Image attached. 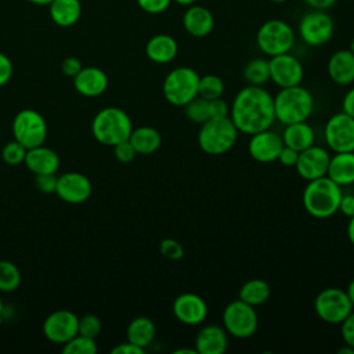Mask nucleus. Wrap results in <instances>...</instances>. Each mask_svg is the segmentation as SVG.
Segmentation results:
<instances>
[{
  "label": "nucleus",
  "mask_w": 354,
  "mask_h": 354,
  "mask_svg": "<svg viewBox=\"0 0 354 354\" xmlns=\"http://www.w3.org/2000/svg\"><path fill=\"white\" fill-rule=\"evenodd\" d=\"M230 119L239 133L248 136L271 129L275 122L274 97L263 86L248 84L235 94Z\"/></svg>",
  "instance_id": "f257e3e1"
},
{
  "label": "nucleus",
  "mask_w": 354,
  "mask_h": 354,
  "mask_svg": "<svg viewBox=\"0 0 354 354\" xmlns=\"http://www.w3.org/2000/svg\"><path fill=\"white\" fill-rule=\"evenodd\" d=\"M342 187L328 176L307 181L303 191L304 210L315 218H328L339 210Z\"/></svg>",
  "instance_id": "f03ea898"
},
{
  "label": "nucleus",
  "mask_w": 354,
  "mask_h": 354,
  "mask_svg": "<svg viewBox=\"0 0 354 354\" xmlns=\"http://www.w3.org/2000/svg\"><path fill=\"white\" fill-rule=\"evenodd\" d=\"M314 111V98L301 84L283 87L274 97L275 120L282 124L304 122Z\"/></svg>",
  "instance_id": "7ed1b4c3"
},
{
  "label": "nucleus",
  "mask_w": 354,
  "mask_h": 354,
  "mask_svg": "<svg viewBox=\"0 0 354 354\" xmlns=\"http://www.w3.org/2000/svg\"><path fill=\"white\" fill-rule=\"evenodd\" d=\"M238 134L239 131L230 116L210 118L201 124L198 131V145L207 155H223L235 145Z\"/></svg>",
  "instance_id": "20e7f679"
},
{
  "label": "nucleus",
  "mask_w": 354,
  "mask_h": 354,
  "mask_svg": "<svg viewBox=\"0 0 354 354\" xmlns=\"http://www.w3.org/2000/svg\"><path fill=\"white\" fill-rule=\"evenodd\" d=\"M133 130L130 116L120 108L108 106L101 109L93 119L91 131L94 138L104 145L113 147L124 140Z\"/></svg>",
  "instance_id": "39448f33"
},
{
  "label": "nucleus",
  "mask_w": 354,
  "mask_h": 354,
  "mask_svg": "<svg viewBox=\"0 0 354 354\" xmlns=\"http://www.w3.org/2000/svg\"><path fill=\"white\" fill-rule=\"evenodd\" d=\"M199 75L189 66H177L163 79L162 91L165 100L174 106H184L198 97Z\"/></svg>",
  "instance_id": "423d86ee"
},
{
  "label": "nucleus",
  "mask_w": 354,
  "mask_h": 354,
  "mask_svg": "<svg viewBox=\"0 0 354 354\" xmlns=\"http://www.w3.org/2000/svg\"><path fill=\"white\" fill-rule=\"evenodd\" d=\"M256 43L260 51L270 57L289 53L295 44L293 28L282 19H268L259 28Z\"/></svg>",
  "instance_id": "0eeeda50"
},
{
  "label": "nucleus",
  "mask_w": 354,
  "mask_h": 354,
  "mask_svg": "<svg viewBox=\"0 0 354 354\" xmlns=\"http://www.w3.org/2000/svg\"><path fill=\"white\" fill-rule=\"evenodd\" d=\"M221 321L227 333L238 339H248L253 336L259 325L254 307L241 299H236L224 307Z\"/></svg>",
  "instance_id": "6e6552de"
},
{
  "label": "nucleus",
  "mask_w": 354,
  "mask_h": 354,
  "mask_svg": "<svg viewBox=\"0 0 354 354\" xmlns=\"http://www.w3.org/2000/svg\"><path fill=\"white\" fill-rule=\"evenodd\" d=\"M314 310L318 318L324 322L337 325L354 310V306L351 304L346 290L330 286L322 289L317 295L314 300Z\"/></svg>",
  "instance_id": "1a4fd4ad"
},
{
  "label": "nucleus",
  "mask_w": 354,
  "mask_h": 354,
  "mask_svg": "<svg viewBox=\"0 0 354 354\" xmlns=\"http://www.w3.org/2000/svg\"><path fill=\"white\" fill-rule=\"evenodd\" d=\"M12 133L14 138L29 149L44 144L47 138V123L37 111L22 109L14 118Z\"/></svg>",
  "instance_id": "9d476101"
},
{
  "label": "nucleus",
  "mask_w": 354,
  "mask_h": 354,
  "mask_svg": "<svg viewBox=\"0 0 354 354\" xmlns=\"http://www.w3.org/2000/svg\"><path fill=\"white\" fill-rule=\"evenodd\" d=\"M333 19L322 10H311L299 21L300 37L311 47H319L328 43L333 35Z\"/></svg>",
  "instance_id": "9b49d317"
},
{
  "label": "nucleus",
  "mask_w": 354,
  "mask_h": 354,
  "mask_svg": "<svg viewBox=\"0 0 354 354\" xmlns=\"http://www.w3.org/2000/svg\"><path fill=\"white\" fill-rule=\"evenodd\" d=\"M324 137L333 152L354 151V118L344 112L332 115L325 124Z\"/></svg>",
  "instance_id": "f8f14e48"
},
{
  "label": "nucleus",
  "mask_w": 354,
  "mask_h": 354,
  "mask_svg": "<svg viewBox=\"0 0 354 354\" xmlns=\"http://www.w3.org/2000/svg\"><path fill=\"white\" fill-rule=\"evenodd\" d=\"M270 80H272L279 88L292 87L301 83L304 77V69L301 62L289 53L274 55L268 59Z\"/></svg>",
  "instance_id": "ddd939ff"
},
{
  "label": "nucleus",
  "mask_w": 354,
  "mask_h": 354,
  "mask_svg": "<svg viewBox=\"0 0 354 354\" xmlns=\"http://www.w3.org/2000/svg\"><path fill=\"white\" fill-rule=\"evenodd\" d=\"M171 311L181 324L195 326L206 319L209 308L203 297L192 292H185L173 300Z\"/></svg>",
  "instance_id": "4468645a"
},
{
  "label": "nucleus",
  "mask_w": 354,
  "mask_h": 354,
  "mask_svg": "<svg viewBox=\"0 0 354 354\" xmlns=\"http://www.w3.org/2000/svg\"><path fill=\"white\" fill-rule=\"evenodd\" d=\"M77 324L79 318L75 313L69 310H57L46 318L43 333L50 342L64 344L77 335Z\"/></svg>",
  "instance_id": "2eb2a0df"
},
{
  "label": "nucleus",
  "mask_w": 354,
  "mask_h": 354,
  "mask_svg": "<svg viewBox=\"0 0 354 354\" xmlns=\"http://www.w3.org/2000/svg\"><path fill=\"white\" fill-rule=\"evenodd\" d=\"M329 159V152L325 148L314 144L299 152V158L295 167L297 174L303 180L311 181L326 176Z\"/></svg>",
  "instance_id": "dca6fc26"
},
{
  "label": "nucleus",
  "mask_w": 354,
  "mask_h": 354,
  "mask_svg": "<svg viewBox=\"0 0 354 354\" xmlns=\"http://www.w3.org/2000/svg\"><path fill=\"white\" fill-rule=\"evenodd\" d=\"M93 187L88 180L82 173L77 171H69L58 176L57 180V188L55 194L68 203H83L86 202L91 195Z\"/></svg>",
  "instance_id": "f3484780"
},
{
  "label": "nucleus",
  "mask_w": 354,
  "mask_h": 354,
  "mask_svg": "<svg viewBox=\"0 0 354 354\" xmlns=\"http://www.w3.org/2000/svg\"><path fill=\"white\" fill-rule=\"evenodd\" d=\"M283 147L282 137L271 129L254 133L249 138L248 151L249 155L260 163H271L278 159V155Z\"/></svg>",
  "instance_id": "a211bd4d"
},
{
  "label": "nucleus",
  "mask_w": 354,
  "mask_h": 354,
  "mask_svg": "<svg viewBox=\"0 0 354 354\" xmlns=\"http://www.w3.org/2000/svg\"><path fill=\"white\" fill-rule=\"evenodd\" d=\"M228 347V333L223 326L205 325L195 336L198 354H224Z\"/></svg>",
  "instance_id": "6ab92c4d"
},
{
  "label": "nucleus",
  "mask_w": 354,
  "mask_h": 354,
  "mask_svg": "<svg viewBox=\"0 0 354 354\" xmlns=\"http://www.w3.org/2000/svg\"><path fill=\"white\" fill-rule=\"evenodd\" d=\"M183 26L188 35L194 37H205L214 28V17L206 7L194 3L188 6L183 15Z\"/></svg>",
  "instance_id": "aec40b11"
},
{
  "label": "nucleus",
  "mask_w": 354,
  "mask_h": 354,
  "mask_svg": "<svg viewBox=\"0 0 354 354\" xmlns=\"http://www.w3.org/2000/svg\"><path fill=\"white\" fill-rule=\"evenodd\" d=\"M73 86L82 95L97 97L106 90L108 76L102 69L95 66L82 68V71L73 77Z\"/></svg>",
  "instance_id": "412c9836"
},
{
  "label": "nucleus",
  "mask_w": 354,
  "mask_h": 354,
  "mask_svg": "<svg viewBox=\"0 0 354 354\" xmlns=\"http://www.w3.org/2000/svg\"><path fill=\"white\" fill-rule=\"evenodd\" d=\"M328 75L339 86H348L354 82V54L350 50L335 51L328 61Z\"/></svg>",
  "instance_id": "4be33fe9"
},
{
  "label": "nucleus",
  "mask_w": 354,
  "mask_h": 354,
  "mask_svg": "<svg viewBox=\"0 0 354 354\" xmlns=\"http://www.w3.org/2000/svg\"><path fill=\"white\" fill-rule=\"evenodd\" d=\"M24 163L26 167L36 176V174H48L55 173L59 167V158L55 151L51 148L41 145L29 148L26 151V156Z\"/></svg>",
  "instance_id": "5701e85b"
},
{
  "label": "nucleus",
  "mask_w": 354,
  "mask_h": 354,
  "mask_svg": "<svg viewBox=\"0 0 354 354\" xmlns=\"http://www.w3.org/2000/svg\"><path fill=\"white\" fill-rule=\"evenodd\" d=\"M178 44L176 39L166 33L152 36L145 44L147 57L155 64H169L176 58Z\"/></svg>",
  "instance_id": "b1692460"
},
{
  "label": "nucleus",
  "mask_w": 354,
  "mask_h": 354,
  "mask_svg": "<svg viewBox=\"0 0 354 354\" xmlns=\"http://www.w3.org/2000/svg\"><path fill=\"white\" fill-rule=\"evenodd\" d=\"M326 176L340 187L354 184V151L335 152L329 159Z\"/></svg>",
  "instance_id": "393cba45"
},
{
  "label": "nucleus",
  "mask_w": 354,
  "mask_h": 354,
  "mask_svg": "<svg viewBox=\"0 0 354 354\" xmlns=\"http://www.w3.org/2000/svg\"><path fill=\"white\" fill-rule=\"evenodd\" d=\"M281 137H282L283 145L290 147L299 152L314 145L315 142V133L313 127L307 123V120L285 124V129Z\"/></svg>",
  "instance_id": "a878e982"
},
{
  "label": "nucleus",
  "mask_w": 354,
  "mask_h": 354,
  "mask_svg": "<svg viewBox=\"0 0 354 354\" xmlns=\"http://www.w3.org/2000/svg\"><path fill=\"white\" fill-rule=\"evenodd\" d=\"M48 14L55 25L68 28L79 21L82 4L79 0H53L48 4Z\"/></svg>",
  "instance_id": "bb28decb"
},
{
  "label": "nucleus",
  "mask_w": 354,
  "mask_h": 354,
  "mask_svg": "<svg viewBox=\"0 0 354 354\" xmlns=\"http://www.w3.org/2000/svg\"><path fill=\"white\" fill-rule=\"evenodd\" d=\"M129 141L134 147L137 155H151L160 148L162 136L155 127L140 126L131 130Z\"/></svg>",
  "instance_id": "cd10ccee"
},
{
  "label": "nucleus",
  "mask_w": 354,
  "mask_h": 354,
  "mask_svg": "<svg viewBox=\"0 0 354 354\" xmlns=\"http://www.w3.org/2000/svg\"><path fill=\"white\" fill-rule=\"evenodd\" d=\"M156 326L148 317H136L130 321L126 329L127 342L134 343L141 348H147L155 339Z\"/></svg>",
  "instance_id": "c85d7f7f"
},
{
  "label": "nucleus",
  "mask_w": 354,
  "mask_h": 354,
  "mask_svg": "<svg viewBox=\"0 0 354 354\" xmlns=\"http://www.w3.org/2000/svg\"><path fill=\"white\" fill-rule=\"evenodd\" d=\"M271 296V288L267 281L253 278L246 281L239 289V297L242 301L256 307L264 304Z\"/></svg>",
  "instance_id": "c756f323"
},
{
  "label": "nucleus",
  "mask_w": 354,
  "mask_h": 354,
  "mask_svg": "<svg viewBox=\"0 0 354 354\" xmlns=\"http://www.w3.org/2000/svg\"><path fill=\"white\" fill-rule=\"evenodd\" d=\"M243 79L250 86H263L270 80L268 61L264 58H253L243 68Z\"/></svg>",
  "instance_id": "7c9ffc66"
},
{
  "label": "nucleus",
  "mask_w": 354,
  "mask_h": 354,
  "mask_svg": "<svg viewBox=\"0 0 354 354\" xmlns=\"http://www.w3.org/2000/svg\"><path fill=\"white\" fill-rule=\"evenodd\" d=\"M224 93V82L220 76L209 73L205 76H199L198 84V95L210 101L221 97Z\"/></svg>",
  "instance_id": "2f4dec72"
},
{
  "label": "nucleus",
  "mask_w": 354,
  "mask_h": 354,
  "mask_svg": "<svg viewBox=\"0 0 354 354\" xmlns=\"http://www.w3.org/2000/svg\"><path fill=\"white\" fill-rule=\"evenodd\" d=\"M184 115L185 118L196 124L205 123L207 119H210V109H209V101L202 97H195L184 106Z\"/></svg>",
  "instance_id": "473e14b6"
},
{
  "label": "nucleus",
  "mask_w": 354,
  "mask_h": 354,
  "mask_svg": "<svg viewBox=\"0 0 354 354\" xmlns=\"http://www.w3.org/2000/svg\"><path fill=\"white\" fill-rule=\"evenodd\" d=\"M19 283L21 272L18 267L8 260H0V292H12Z\"/></svg>",
  "instance_id": "72a5a7b5"
},
{
  "label": "nucleus",
  "mask_w": 354,
  "mask_h": 354,
  "mask_svg": "<svg viewBox=\"0 0 354 354\" xmlns=\"http://www.w3.org/2000/svg\"><path fill=\"white\" fill-rule=\"evenodd\" d=\"M62 353H65V354H95L97 353L95 339H91V337L77 333L71 340L64 343Z\"/></svg>",
  "instance_id": "f704fd0d"
},
{
  "label": "nucleus",
  "mask_w": 354,
  "mask_h": 354,
  "mask_svg": "<svg viewBox=\"0 0 354 354\" xmlns=\"http://www.w3.org/2000/svg\"><path fill=\"white\" fill-rule=\"evenodd\" d=\"M26 148L19 144L17 140L7 142L1 149V158L3 160L10 166H17L25 160L26 156Z\"/></svg>",
  "instance_id": "c9c22d12"
},
{
  "label": "nucleus",
  "mask_w": 354,
  "mask_h": 354,
  "mask_svg": "<svg viewBox=\"0 0 354 354\" xmlns=\"http://www.w3.org/2000/svg\"><path fill=\"white\" fill-rule=\"evenodd\" d=\"M101 332V321L94 314H86L82 318H79L77 324V333L95 339Z\"/></svg>",
  "instance_id": "e433bc0d"
},
{
  "label": "nucleus",
  "mask_w": 354,
  "mask_h": 354,
  "mask_svg": "<svg viewBox=\"0 0 354 354\" xmlns=\"http://www.w3.org/2000/svg\"><path fill=\"white\" fill-rule=\"evenodd\" d=\"M160 254L169 260H180L184 256V248L183 245L173 239V238H165L159 243Z\"/></svg>",
  "instance_id": "4c0bfd02"
},
{
  "label": "nucleus",
  "mask_w": 354,
  "mask_h": 354,
  "mask_svg": "<svg viewBox=\"0 0 354 354\" xmlns=\"http://www.w3.org/2000/svg\"><path fill=\"white\" fill-rule=\"evenodd\" d=\"M113 153H115V158L122 163H129L137 156V152L129 140H124L113 145Z\"/></svg>",
  "instance_id": "58836bf2"
},
{
  "label": "nucleus",
  "mask_w": 354,
  "mask_h": 354,
  "mask_svg": "<svg viewBox=\"0 0 354 354\" xmlns=\"http://www.w3.org/2000/svg\"><path fill=\"white\" fill-rule=\"evenodd\" d=\"M57 180L58 177L55 173H48V174H36L35 176V184L40 192L44 194H53L55 192L57 188Z\"/></svg>",
  "instance_id": "ea45409f"
},
{
  "label": "nucleus",
  "mask_w": 354,
  "mask_h": 354,
  "mask_svg": "<svg viewBox=\"0 0 354 354\" xmlns=\"http://www.w3.org/2000/svg\"><path fill=\"white\" fill-rule=\"evenodd\" d=\"M339 325L343 343L354 348V310Z\"/></svg>",
  "instance_id": "a19ab883"
},
{
  "label": "nucleus",
  "mask_w": 354,
  "mask_h": 354,
  "mask_svg": "<svg viewBox=\"0 0 354 354\" xmlns=\"http://www.w3.org/2000/svg\"><path fill=\"white\" fill-rule=\"evenodd\" d=\"M171 0H137L138 7L148 14H160L166 11Z\"/></svg>",
  "instance_id": "79ce46f5"
},
{
  "label": "nucleus",
  "mask_w": 354,
  "mask_h": 354,
  "mask_svg": "<svg viewBox=\"0 0 354 354\" xmlns=\"http://www.w3.org/2000/svg\"><path fill=\"white\" fill-rule=\"evenodd\" d=\"M209 109H210V118H225L230 116V105L227 104L223 97L214 98L209 101Z\"/></svg>",
  "instance_id": "37998d69"
},
{
  "label": "nucleus",
  "mask_w": 354,
  "mask_h": 354,
  "mask_svg": "<svg viewBox=\"0 0 354 354\" xmlns=\"http://www.w3.org/2000/svg\"><path fill=\"white\" fill-rule=\"evenodd\" d=\"M297 158H299V151L283 145L277 160L285 167H295V165L297 162Z\"/></svg>",
  "instance_id": "c03bdc74"
},
{
  "label": "nucleus",
  "mask_w": 354,
  "mask_h": 354,
  "mask_svg": "<svg viewBox=\"0 0 354 354\" xmlns=\"http://www.w3.org/2000/svg\"><path fill=\"white\" fill-rule=\"evenodd\" d=\"M82 62L76 58V57H68L62 61V65H61V69H62V73L69 76V77H75L80 71H82Z\"/></svg>",
  "instance_id": "a18cd8bd"
},
{
  "label": "nucleus",
  "mask_w": 354,
  "mask_h": 354,
  "mask_svg": "<svg viewBox=\"0 0 354 354\" xmlns=\"http://www.w3.org/2000/svg\"><path fill=\"white\" fill-rule=\"evenodd\" d=\"M11 76H12V62L6 54L0 53V87L8 83Z\"/></svg>",
  "instance_id": "49530a36"
},
{
  "label": "nucleus",
  "mask_w": 354,
  "mask_h": 354,
  "mask_svg": "<svg viewBox=\"0 0 354 354\" xmlns=\"http://www.w3.org/2000/svg\"><path fill=\"white\" fill-rule=\"evenodd\" d=\"M337 212L348 218L354 216V194H342Z\"/></svg>",
  "instance_id": "de8ad7c7"
},
{
  "label": "nucleus",
  "mask_w": 354,
  "mask_h": 354,
  "mask_svg": "<svg viewBox=\"0 0 354 354\" xmlns=\"http://www.w3.org/2000/svg\"><path fill=\"white\" fill-rule=\"evenodd\" d=\"M111 353L112 354H144L145 348H141L131 342H124V343H119L118 346H115L111 350Z\"/></svg>",
  "instance_id": "09e8293b"
},
{
  "label": "nucleus",
  "mask_w": 354,
  "mask_h": 354,
  "mask_svg": "<svg viewBox=\"0 0 354 354\" xmlns=\"http://www.w3.org/2000/svg\"><path fill=\"white\" fill-rule=\"evenodd\" d=\"M342 112L354 118V87L348 88L342 100Z\"/></svg>",
  "instance_id": "8fccbe9b"
},
{
  "label": "nucleus",
  "mask_w": 354,
  "mask_h": 354,
  "mask_svg": "<svg viewBox=\"0 0 354 354\" xmlns=\"http://www.w3.org/2000/svg\"><path fill=\"white\" fill-rule=\"evenodd\" d=\"M304 1L313 10H322V11L330 8L336 3V0H304Z\"/></svg>",
  "instance_id": "3c124183"
},
{
  "label": "nucleus",
  "mask_w": 354,
  "mask_h": 354,
  "mask_svg": "<svg viewBox=\"0 0 354 354\" xmlns=\"http://www.w3.org/2000/svg\"><path fill=\"white\" fill-rule=\"evenodd\" d=\"M347 238L354 245V216L350 217L348 224H347Z\"/></svg>",
  "instance_id": "603ef678"
},
{
  "label": "nucleus",
  "mask_w": 354,
  "mask_h": 354,
  "mask_svg": "<svg viewBox=\"0 0 354 354\" xmlns=\"http://www.w3.org/2000/svg\"><path fill=\"white\" fill-rule=\"evenodd\" d=\"M346 293H347V296H348L351 304L354 306V278L348 282V285H347V288H346Z\"/></svg>",
  "instance_id": "864d4df0"
},
{
  "label": "nucleus",
  "mask_w": 354,
  "mask_h": 354,
  "mask_svg": "<svg viewBox=\"0 0 354 354\" xmlns=\"http://www.w3.org/2000/svg\"><path fill=\"white\" fill-rule=\"evenodd\" d=\"M173 353H174V354H198L196 350H195V347H194V348H185V347H183V348L174 350Z\"/></svg>",
  "instance_id": "5fc2aeb1"
},
{
  "label": "nucleus",
  "mask_w": 354,
  "mask_h": 354,
  "mask_svg": "<svg viewBox=\"0 0 354 354\" xmlns=\"http://www.w3.org/2000/svg\"><path fill=\"white\" fill-rule=\"evenodd\" d=\"M337 353H339V354H354V348L350 347V346H347V344H344L343 347H340V348L337 350Z\"/></svg>",
  "instance_id": "6e6d98bb"
},
{
  "label": "nucleus",
  "mask_w": 354,
  "mask_h": 354,
  "mask_svg": "<svg viewBox=\"0 0 354 354\" xmlns=\"http://www.w3.org/2000/svg\"><path fill=\"white\" fill-rule=\"evenodd\" d=\"M28 1H30V3H33L36 6H48L53 0H28Z\"/></svg>",
  "instance_id": "4d7b16f0"
},
{
  "label": "nucleus",
  "mask_w": 354,
  "mask_h": 354,
  "mask_svg": "<svg viewBox=\"0 0 354 354\" xmlns=\"http://www.w3.org/2000/svg\"><path fill=\"white\" fill-rule=\"evenodd\" d=\"M171 1H174V3H177V4H180V6H191V4H194L196 0H171Z\"/></svg>",
  "instance_id": "13d9d810"
},
{
  "label": "nucleus",
  "mask_w": 354,
  "mask_h": 354,
  "mask_svg": "<svg viewBox=\"0 0 354 354\" xmlns=\"http://www.w3.org/2000/svg\"><path fill=\"white\" fill-rule=\"evenodd\" d=\"M348 50H350V51L354 54V37L351 39V43H350V48H348Z\"/></svg>",
  "instance_id": "bf43d9fd"
},
{
  "label": "nucleus",
  "mask_w": 354,
  "mask_h": 354,
  "mask_svg": "<svg viewBox=\"0 0 354 354\" xmlns=\"http://www.w3.org/2000/svg\"><path fill=\"white\" fill-rule=\"evenodd\" d=\"M270 1H272V3H283L286 0H270Z\"/></svg>",
  "instance_id": "052dcab7"
},
{
  "label": "nucleus",
  "mask_w": 354,
  "mask_h": 354,
  "mask_svg": "<svg viewBox=\"0 0 354 354\" xmlns=\"http://www.w3.org/2000/svg\"><path fill=\"white\" fill-rule=\"evenodd\" d=\"M1 311H3V300L0 297V314H1Z\"/></svg>",
  "instance_id": "680f3d73"
}]
</instances>
